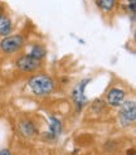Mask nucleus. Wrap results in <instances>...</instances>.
Segmentation results:
<instances>
[{"label": "nucleus", "instance_id": "1", "mask_svg": "<svg viewBox=\"0 0 136 155\" xmlns=\"http://www.w3.org/2000/svg\"><path fill=\"white\" fill-rule=\"evenodd\" d=\"M30 90L37 96L48 95L54 90V81L47 74H37L28 82Z\"/></svg>", "mask_w": 136, "mask_h": 155}, {"label": "nucleus", "instance_id": "2", "mask_svg": "<svg viewBox=\"0 0 136 155\" xmlns=\"http://www.w3.org/2000/svg\"><path fill=\"white\" fill-rule=\"evenodd\" d=\"M120 122L122 126H128L135 122L136 119V102L134 100H128L124 101L122 105L120 106V112H118Z\"/></svg>", "mask_w": 136, "mask_h": 155}, {"label": "nucleus", "instance_id": "3", "mask_svg": "<svg viewBox=\"0 0 136 155\" xmlns=\"http://www.w3.org/2000/svg\"><path fill=\"white\" fill-rule=\"evenodd\" d=\"M24 45V38L19 34L15 35H6L4 39L0 42V51L6 54L17 53Z\"/></svg>", "mask_w": 136, "mask_h": 155}, {"label": "nucleus", "instance_id": "4", "mask_svg": "<svg viewBox=\"0 0 136 155\" xmlns=\"http://www.w3.org/2000/svg\"><path fill=\"white\" fill-rule=\"evenodd\" d=\"M40 62L42 61L35 59L34 57L30 56V54H25V56H21L20 58H18L17 67L19 68V71L25 72V73L34 72L40 67Z\"/></svg>", "mask_w": 136, "mask_h": 155}, {"label": "nucleus", "instance_id": "5", "mask_svg": "<svg viewBox=\"0 0 136 155\" xmlns=\"http://www.w3.org/2000/svg\"><path fill=\"white\" fill-rule=\"evenodd\" d=\"M125 97H126V92L122 88L115 87V88H111L106 94V102L112 107H120L125 101Z\"/></svg>", "mask_w": 136, "mask_h": 155}, {"label": "nucleus", "instance_id": "6", "mask_svg": "<svg viewBox=\"0 0 136 155\" xmlns=\"http://www.w3.org/2000/svg\"><path fill=\"white\" fill-rule=\"evenodd\" d=\"M13 30V23L10 20V18L5 14H0V35L6 37V35H10Z\"/></svg>", "mask_w": 136, "mask_h": 155}, {"label": "nucleus", "instance_id": "7", "mask_svg": "<svg viewBox=\"0 0 136 155\" xmlns=\"http://www.w3.org/2000/svg\"><path fill=\"white\" fill-rule=\"evenodd\" d=\"M88 81L89 80H85L81 84H78L77 86V88L74 90V92H73V98H74V101H76V104H77L78 106H79V108L82 107V105L86 102V97H85V91H83V88L86 87V84L88 83Z\"/></svg>", "mask_w": 136, "mask_h": 155}, {"label": "nucleus", "instance_id": "8", "mask_svg": "<svg viewBox=\"0 0 136 155\" xmlns=\"http://www.w3.org/2000/svg\"><path fill=\"white\" fill-rule=\"evenodd\" d=\"M96 5L102 13H111L117 5V0H96Z\"/></svg>", "mask_w": 136, "mask_h": 155}, {"label": "nucleus", "instance_id": "9", "mask_svg": "<svg viewBox=\"0 0 136 155\" xmlns=\"http://www.w3.org/2000/svg\"><path fill=\"white\" fill-rule=\"evenodd\" d=\"M20 131L23 135L25 136H32L35 134V126L32 121H23L20 124Z\"/></svg>", "mask_w": 136, "mask_h": 155}, {"label": "nucleus", "instance_id": "10", "mask_svg": "<svg viewBox=\"0 0 136 155\" xmlns=\"http://www.w3.org/2000/svg\"><path fill=\"white\" fill-rule=\"evenodd\" d=\"M30 56L34 57L35 59L42 61L45 57V49L42 47V45H34L32 48V52H30Z\"/></svg>", "mask_w": 136, "mask_h": 155}, {"label": "nucleus", "instance_id": "11", "mask_svg": "<svg viewBox=\"0 0 136 155\" xmlns=\"http://www.w3.org/2000/svg\"><path fill=\"white\" fill-rule=\"evenodd\" d=\"M49 120H50V131L54 136H58L60 134V131H62V124L54 117H50Z\"/></svg>", "mask_w": 136, "mask_h": 155}, {"label": "nucleus", "instance_id": "12", "mask_svg": "<svg viewBox=\"0 0 136 155\" xmlns=\"http://www.w3.org/2000/svg\"><path fill=\"white\" fill-rule=\"evenodd\" d=\"M0 155H10V151L8 149H4V150L0 151Z\"/></svg>", "mask_w": 136, "mask_h": 155}, {"label": "nucleus", "instance_id": "13", "mask_svg": "<svg viewBox=\"0 0 136 155\" xmlns=\"http://www.w3.org/2000/svg\"><path fill=\"white\" fill-rule=\"evenodd\" d=\"M3 13V6H2V4H0V14Z\"/></svg>", "mask_w": 136, "mask_h": 155}]
</instances>
